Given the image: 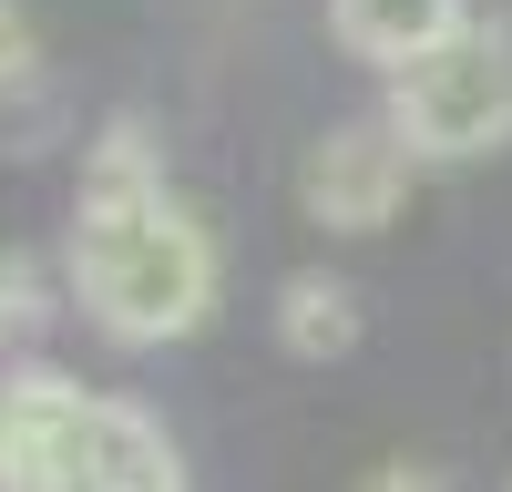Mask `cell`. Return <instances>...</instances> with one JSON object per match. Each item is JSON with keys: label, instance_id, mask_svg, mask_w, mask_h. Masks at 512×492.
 I'll use <instances>...</instances> for the list:
<instances>
[{"label": "cell", "instance_id": "obj_5", "mask_svg": "<svg viewBox=\"0 0 512 492\" xmlns=\"http://www.w3.org/2000/svg\"><path fill=\"white\" fill-rule=\"evenodd\" d=\"M164 195H175V185H164V154H154V134H144L134 113H113L103 134H93V154H82L72 236H93V226H134V216H154Z\"/></svg>", "mask_w": 512, "mask_h": 492}, {"label": "cell", "instance_id": "obj_4", "mask_svg": "<svg viewBox=\"0 0 512 492\" xmlns=\"http://www.w3.org/2000/svg\"><path fill=\"white\" fill-rule=\"evenodd\" d=\"M410 164L420 154L390 134V123H338V134H318L297 154V205H308V226H328V236H369V226L400 216Z\"/></svg>", "mask_w": 512, "mask_h": 492}, {"label": "cell", "instance_id": "obj_2", "mask_svg": "<svg viewBox=\"0 0 512 492\" xmlns=\"http://www.w3.org/2000/svg\"><path fill=\"white\" fill-rule=\"evenodd\" d=\"M72 287H82V308H93L103 339L164 349V339H185V328H205V308H216V236H205L195 205L164 195L134 226L72 236Z\"/></svg>", "mask_w": 512, "mask_h": 492}, {"label": "cell", "instance_id": "obj_6", "mask_svg": "<svg viewBox=\"0 0 512 492\" xmlns=\"http://www.w3.org/2000/svg\"><path fill=\"white\" fill-rule=\"evenodd\" d=\"M328 31H338V52H359L379 72H410L451 31H472V0H328Z\"/></svg>", "mask_w": 512, "mask_h": 492}, {"label": "cell", "instance_id": "obj_10", "mask_svg": "<svg viewBox=\"0 0 512 492\" xmlns=\"http://www.w3.org/2000/svg\"><path fill=\"white\" fill-rule=\"evenodd\" d=\"M359 492H451V472H431V462H379Z\"/></svg>", "mask_w": 512, "mask_h": 492}, {"label": "cell", "instance_id": "obj_9", "mask_svg": "<svg viewBox=\"0 0 512 492\" xmlns=\"http://www.w3.org/2000/svg\"><path fill=\"white\" fill-rule=\"evenodd\" d=\"M31 62H41V31H31L21 0H0V93H11V82H31Z\"/></svg>", "mask_w": 512, "mask_h": 492}, {"label": "cell", "instance_id": "obj_3", "mask_svg": "<svg viewBox=\"0 0 512 492\" xmlns=\"http://www.w3.org/2000/svg\"><path fill=\"white\" fill-rule=\"evenodd\" d=\"M379 123H390L420 164L502 154L512 144V31L472 21V31H451L441 52H420L410 72H390V113Z\"/></svg>", "mask_w": 512, "mask_h": 492}, {"label": "cell", "instance_id": "obj_1", "mask_svg": "<svg viewBox=\"0 0 512 492\" xmlns=\"http://www.w3.org/2000/svg\"><path fill=\"white\" fill-rule=\"evenodd\" d=\"M0 492H185V472L134 400H103L62 369H11L0 380Z\"/></svg>", "mask_w": 512, "mask_h": 492}, {"label": "cell", "instance_id": "obj_7", "mask_svg": "<svg viewBox=\"0 0 512 492\" xmlns=\"http://www.w3.org/2000/svg\"><path fill=\"white\" fill-rule=\"evenodd\" d=\"M277 349L308 359V369L349 359V349H359V287L328 277V267H297V277L277 287Z\"/></svg>", "mask_w": 512, "mask_h": 492}, {"label": "cell", "instance_id": "obj_8", "mask_svg": "<svg viewBox=\"0 0 512 492\" xmlns=\"http://www.w3.org/2000/svg\"><path fill=\"white\" fill-rule=\"evenodd\" d=\"M41 318H52V277H41V257L0 246V349L41 339Z\"/></svg>", "mask_w": 512, "mask_h": 492}, {"label": "cell", "instance_id": "obj_11", "mask_svg": "<svg viewBox=\"0 0 512 492\" xmlns=\"http://www.w3.org/2000/svg\"><path fill=\"white\" fill-rule=\"evenodd\" d=\"M502 492H512V482H502Z\"/></svg>", "mask_w": 512, "mask_h": 492}]
</instances>
